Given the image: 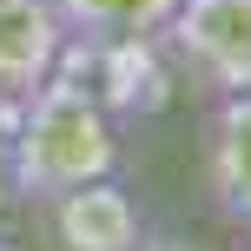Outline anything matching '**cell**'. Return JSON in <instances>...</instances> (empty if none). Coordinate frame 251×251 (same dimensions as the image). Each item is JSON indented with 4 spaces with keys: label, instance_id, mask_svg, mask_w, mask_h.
<instances>
[{
    "label": "cell",
    "instance_id": "cell-1",
    "mask_svg": "<svg viewBox=\"0 0 251 251\" xmlns=\"http://www.w3.org/2000/svg\"><path fill=\"white\" fill-rule=\"evenodd\" d=\"M126 126L79 86L66 66L40 79L26 100H0V139H7V192L20 205H47L86 178L119 172Z\"/></svg>",
    "mask_w": 251,
    "mask_h": 251
},
{
    "label": "cell",
    "instance_id": "cell-2",
    "mask_svg": "<svg viewBox=\"0 0 251 251\" xmlns=\"http://www.w3.org/2000/svg\"><path fill=\"white\" fill-rule=\"evenodd\" d=\"M60 66L106 106L119 126L159 119L178 100V60L165 47V33H113V40H66Z\"/></svg>",
    "mask_w": 251,
    "mask_h": 251
},
{
    "label": "cell",
    "instance_id": "cell-3",
    "mask_svg": "<svg viewBox=\"0 0 251 251\" xmlns=\"http://www.w3.org/2000/svg\"><path fill=\"white\" fill-rule=\"evenodd\" d=\"M178 73L192 86L218 93H251V0H178L165 20Z\"/></svg>",
    "mask_w": 251,
    "mask_h": 251
},
{
    "label": "cell",
    "instance_id": "cell-4",
    "mask_svg": "<svg viewBox=\"0 0 251 251\" xmlns=\"http://www.w3.org/2000/svg\"><path fill=\"white\" fill-rule=\"evenodd\" d=\"M205 199L225 231L251 238V93H218L205 113Z\"/></svg>",
    "mask_w": 251,
    "mask_h": 251
},
{
    "label": "cell",
    "instance_id": "cell-5",
    "mask_svg": "<svg viewBox=\"0 0 251 251\" xmlns=\"http://www.w3.org/2000/svg\"><path fill=\"white\" fill-rule=\"evenodd\" d=\"M40 212H47V231L73 251H132L146 238V218H139L132 192L113 185V178H86V185L47 199Z\"/></svg>",
    "mask_w": 251,
    "mask_h": 251
},
{
    "label": "cell",
    "instance_id": "cell-6",
    "mask_svg": "<svg viewBox=\"0 0 251 251\" xmlns=\"http://www.w3.org/2000/svg\"><path fill=\"white\" fill-rule=\"evenodd\" d=\"M66 40L73 33L53 0H0V100H26L40 79H53Z\"/></svg>",
    "mask_w": 251,
    "mask_h": 251
},
{
    "label": "cell",
    "instance_id": "cell-7",
    "mask_svg": "<svg viewBox=\"0 0 251 251\" xmlns=\"http://www.w3.org/2000/svg\"><path fill=\"white\" fill-rule=\"evenodd\" d=\"M73 40H113V33H165L178 0H53Z\"/></svg>",
    "mask_w": 251,
    "mask_h": 251
}]
</instances>
